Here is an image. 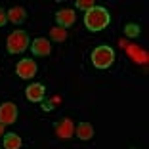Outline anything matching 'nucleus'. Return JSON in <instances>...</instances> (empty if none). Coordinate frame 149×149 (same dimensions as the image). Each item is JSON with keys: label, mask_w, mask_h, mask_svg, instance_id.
Here are the masks:
<instances>
[{"label": "nucleus", "mask_w": 149, "mask_h": 149, "mask_svg": "<svg viewBox=\"0 0 149 149\" xmlns=\"http://www.w3.org/2000/svg\"><path fill=\"white\" fill-rule=\"evenodd\" d=\"M109 23H111V13L103 6H94L84 13V27L92 33L103 31Z\"/></svg>", "instance_id": "nucleus-1"}, {"label": "nucleus", "mask_w": 149, "mask_h": 149, "mask_svg": "<svg viewBox=\"0 0 149 149\" xmlns=\"http://www.w3.org/2000/svg\"><path fill=\"white\" fill-rule=\"evenodd\" d=\"M92 65L100 71H105L109 67H113L115 63V50L107 44H101V46H96L92 50Z\"/></svg>", "instance_id": "nucleus-2"}, {"label": "nucleus", "mask_w": 149, "mask_h": 149, "mask_svg": "<svg viewBox=\"0 0 149 149\" xmlns=\"http://www.w3.org/2000/svg\"><path fill=\"white\" fill-rule=\"evenodd\" d=\"M29 35H27L23 29H15L13 33H10L8 40H6V50L12 56H17V54H23L27 48H29Z\"/></svg>", "instance_id": "nucleus-3"}, {"label": "nucleus", "mask_w": 149, "mask_h": 149, "mask_svg": "<svg viewBox=\"0 0 149 149\" xmlns=\"http://www.w3.org/2000/svg\"><path fill=\"white\" fill-rule=\"evenodd\" d=\"M15 73H17L19 79L31 80L33 77L38 73V65H36V61L31 59V57H23V59L17 61V65H15Z\"/></svg>", "instance_id": "nucleus-4"}, {"label": "nucleus", "mask_w": 149, "mask_h": 149, "mask_svg": "<svg viewBox=\"0 0 149 149\" xmlns=\"http://www.w3.org/2000/svg\"><path fill=\"white\" fill-rule=\"evenodd\" d=\"M19 117V109L13 101H4L0 103V123L8 126V124H13Z\"/></svg>", "instance_id": "nucleus-5"}, {"label": "nucleus", "mask_w": 149, "mask_h": 149, "mask_svg": "<svg viewBox=\"0 0 149 149\" xmlns=\"http://www.w3.org/2000/svg\"><path fill=\"white\" fill-rule=\"evenodd\" d=\"M31 54L36 57H48L52 54V42L46 40L44 36H38L31 42Z\"/></svg>", "instance_id": "nucleus-6"}, {"label": "nucleus", "mask_w": 149, "mask_h": 149, "mask_svg": "<svg viewBox=\"0 0 149 149\" xmlns=\"http://www.w3.org/2000/svg\"><path fill=\"white\" fill-rule=\"evenodd\" d=\"M77 21V12L71 8H63V10H57L56 12V23L57 27H61V29H69L73 23Z\"/></svg>", "instance_id": "nucleus-7"}, {"label": "nucleus", "mask_w": 149, "mask_h": 149, "mask_svg": "<svg viewBox=\"0 0 149 149\" xmlns=\"http://www.w3.org/2000/svg\"><path fill=\"white\" fill-rule=\"evenodd\" d=\"M44 96H46V86L42 82H31L25 88V97L33 103H38V101H44Z\"/></svg>", "instance_id": "nucleus-8"}, {"label": "nucleus", "mask_w": 149, "mask_h": 149, "mask_svg": "<svg viewBox=\"0 0 149 149\" xmlns=\"http://www.w3.org/2000/svg\"><path fill=\"white\" fill-rule=\"evenodd\" d=\"M73 134H74V123L71 120L69 117L61 118V120L56 124V136L57 138H61V140H69Z\"/></svg>", "instance_id": "nucleus-9"}, {"label": "nucleus", "mask_w": 149, "mask_h": 149, "mask_svg": "<svg viewBox=\"0 0 149 149\" xmlns=\"http://www.w3.org/2000/svg\"><path fill=\"white\" fill-rule=\"evenodd\" d=\"M6 17H8V21L13 23V25H21L27 19V12H25L23 6H13V8H10L8 12H6Z\"/></svg>", "instance_id": "nucleus-10"}, {"label": "nucleus", "mask_w": 149, "mask_h": 149, "mask_svg": "<svg viewBox=\"0 0 149 149\" xmlns=\"http://www.w3.org/2000/svg\"><path fill=\"white\" fill-rule=\"evenodd\" d=\"M23 143V140L15 134V132H6L2 136V147L4 149H19Z\"/></svg>", "instance_id": "nucleus-11"}, {"label": "nucleus", "mask_w": 149, "mask_h": 149, "mask_svg": "<svg viewBox=\"0 0 149 149\" xmlns=\"http://www.w3.org/2000/svg\"><path fill=\"white\" fill-rule=\"evenodd\" d=\"M94 134H96V130H94V126L90 123H79L77 124V138L82 141H88L92 140Z\"/></svg>", "instance_id": "nucleus-12"}, {"label": "nucleus", "mask_w": 149, "mask_h": 149, "mask_svg": "<svg viewBox=\"0 0 149 149\" xmlns=\"http://www.w3.org/2000/svg\"><path fill=\"white\" fill-rule=\"evenodd\" d=\"M50 38L54 42H63V40H67V31L61 29V27H52L50 29Z\"/></svg>", "instance_id": "nucleus-13"}, {"label": "nucleus", "mask_w": 149, "mask_h": 149, "mask_svg": "<svg viewBox=\"0 0 149 149\" xmlns=\"http://www.w3.org/2000/svg\"><path fill=\"white\" fill-rule=\"evenodd\" d=\"M124 36H128V38H138V36H140V25H138V23H126V25H124Z\"/></svg>", "instance_id": "nucleus-14"}, {"label": "nucleus", "mask_w": 149, "mask_h": 149, "mask_svg": "<svg viewBox=\"0 0 149 149\" xmlns=\"http://www.w3.org/2000/svg\"><path fill=\"white\" fill-rule=\"evenodd\" d=\"M74 6H77V8L79 10H84V12H88V10L90 8H94V0H77V2H74Z\"/></svg>", "instance_id": "nucleus-15"}, {"label": "nucleus", "mask_w": 149, "mask_h": 149, "mask_svg": "<svg viewBox=\"0 0 149 149\" xmlns=\"http://www.w3.org/2000/svg\"><path fill=\"white\" fill-rule=\"evenodd\" d=\"M57 101H59V97H54V100H48V101H44L42 103V111H54L56 109V105H57Z\"/></svg>", "instance_id": "nucleus-16"}, {"label": "nucleus", "mask_w": 149, "mask_h": 149, "mask_svg": "<svg viewBox=\"0 0 149 149\" xmlns=\"http://www.w3.org/2000/svg\"><path fill=\"white\" fill-rule=\"evenodd\" d=\"M6 21H8V17H6V12L2 8H0V29L6 25Z\"/></svg>", "instance_id": "nucleus-17"}, {"label": "nucleus", "mask_w": 149, "mask_h": 149, "mask_svg": "<svg viewBox=\"0 0 149 149\" xmlns=\"http://www.w3.org/2000/svg\"><path fill=\"white\" fill-rule=\"evenodd\" d=\"M4 124H2V123H0V138H2V136H4V134H6V132H4Z\"/></svg>", "instance_id": "nucleus-18"}, {"label": "nucleus", "mask_w": 149, "mask_h": 149, "mask_svg": "<svg viewBox=\"0 0 149 149\" xmlns=\"http://www.w3.org/2000/svg\"><path fill=\"white\" fill-rule=\"evenodd\" d=\"M132 149H134V147H132Z\"/></svg>", "instance_id": "nucleus-19"}]
</instances>
